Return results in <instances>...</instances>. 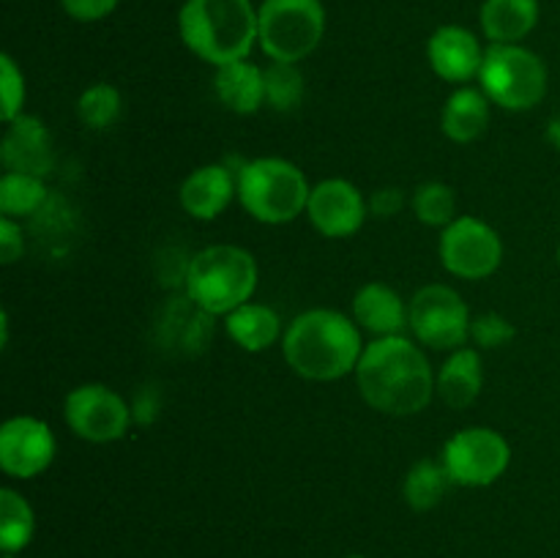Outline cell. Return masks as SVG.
<instances>
[{
	"instance_id": "9c48e42d",
	"label": "cell",
	"mask_w": 560,
	"mask_h": 558,
	"mask_svg": "<svg viewBox=\"0 0 560 558\" xmlns=\"http://www.w3.org/2000/svg\"><path fill=\"white\" fill-rule=\"evenodd\" d=\"M441 463L446 465L454 485L487 487L506 474L512 446L490 427H465L448 438Z\"/></svg>"
},
{
	"instance_id": "d6986e66",
	"label": "cell",
	"mask_w": 560,
	"mask_h": 558,
	"mask_svg": "<svg viewBox=\"0 0 560 558\" xmlns=\"http://www.w3.org/2000/svg\"><path fill=\"white\" fill-rule=\"evenodd\" d=\"M213 91L230 113L252 115L266 102V77L260 66L249 60H235V63L219 66L213 77Z\"/></svg>"
},
{
	"instance_id": "30bf717a",
	"label": "cell",
	"mask_w": 560,
	"mask_h": 558,
	"mask_svg": "<svg viewBox=\"0 0 560 558\" xmlns=\"http://www.w3.org/2000/svg\"><path fill=\"white\" fill-rule=\"evenodd\" d=\"M66 425L77 438L91 443H109L126 435L131 408L118 392L104 383H82L66 394Z\"/></svg>"
},
{
	"instance_id": "4316f807",
	"label": "cell",
	"mask_w": 560,
	"mask_h": 558,
	"mask_svg": "<svg viewBox=\"0 0 560 558\" xmlns=\"http://www.w3.org/2000/svg\"><path fill=\"white\" fill-rule=\"evenodd\" d=\"M120 113H124V98H120L118 88L109 82H96L77 98V115H80L82 126L93 131L113 129L120 120Z\"/></svg>"
},
{
	"instance_id": "7402d4cb",
	"label": "cell",
	"mask_w": 560,
	"mask_h": 558,
	"mask_svg": "<svg viewBox=\"0 0 560 558\" xmlns=\"http://www.w3.org/2000/svg\"><path fill=\"white\" fill-rule=\"evenodd\" d=\"M490 124V98L481 88H459L448 96L443 107L441 126L443 135L454 142L479 140Z\"/></svg>"
},
{
	"instance_id": "e0dca14e",
	"label": "cell",
	"mask_w": 560,
	"mask_h": 558,
	"mask_svg": "<svg viewBox=\"0 0 560 558\" xmlns=\"http://www.w3.org/2000/svg\"><path fill=\"white\" fill-rule=\"evenodd\" d=\"M235 195H238V181L224 164H202L180 184V206L200 222L217 219Z\"/></svg>"
},
{
	"instance_id": "5bb4252c",
	"label": "cell",
	"mask_w": 560,
	"mask_h": 558,
	"mask_svg": "<svg viewBox=\"0 0 560 558\" xmlns=\"http://www.w3.org/2000/svg\"><path fill=\"white\" fill-rule=\"evenodd\" d=\"M213 317L197 306L189 295H173L156 317L159 348L175 356H197L208 350L213 339Z\"/></svg>"
},
{
	"instance_id": "52a82bcc",
	"label": "cell",
	"mask_w": 560,
	"mask_h": 558,
	"mask_svg": "<svg viewBox=\"0 0 560 558\" xmlns=\"http://www.w3.org/2000/svg\"><path fill=\"white\" fill-rule=\"evenodd\" d=\"M479 82L492 104L512 113L534 109L547 93V66L520 44H492L485 49Z\"/></svg>"
},
{
	"instance_id": "cb8c5ba5",
	"label": "cell",
	"mask_w": 560,
	"mask_h": 558,
	"mask_svg": "<svg viewBox=\"0 0 560 558\" xmlns=\"http://www.w3.org/2000/svg\"><path fill=\"white\" fill-rule=\"evenodd\" d=\"M49 189L44 178L25 173H5L0 178V213L9 219L36 217L47 208Z\"/></svg>"
},
{
	"instance_id": "83f0119b",
	"label": "cell",
	"mask_w": 560,
	"mask_h": 558,
	"mask_svg": "<svg viewBox=\"0 0 560 558\" xmlns=\"http://www.w3.org/2000/svg\"><path fill=\"white\" fill-rule=\"evenodd\" d=\"M266 104L277 113H293L299 109V104L304 102L306 82L304 74L295 63H279V60H271L266 71Z\"/></svg>"
},
{
	"instance_id": "8992f818",
	"label": "cell",
	"mask_w": 560,
	"mask_h": 558,
	"mask_svg": "<svg viewBox=\"0 0 560 558\" xmlns=\"http://www.w3.org/2000/svg\"><path fill=\"white\" fill-rule=\"evenodd\" d=\"M326 33L320 0H262L257 9V44L279 63H299Z\"/></svg>"
},
{
	"instance_id": "74e56055",
	"label": "cell",
	"mask_w": 560,
	"mask_h": 558,
	"mask_svg": "<svg viewBox=\"0 0 560 558\" xmlns=\"http://www.w3.org/2000/svg\"><path fill=\"white\" fill-rule=\"evenodd\" d=\"M345 558H364V556H345Z\"/></svg>"
},
{
	"instance_id": "d4e9b609",
	"label": "cell",
	"mask_w": 560,
	"mask_h": 558,
	"mask_svg": "<svg viewBox=\"0 0 560 558\" xmlns=\"http://www.w3.org/2000/svg\"><path fill=\"white\" fill-rule=\"evenodd\" d=\"M448 485H452V476H448L446 465L435 463V460H419L405 476V503L413 512H430L443 501Z\"/></svg>"
},
{
	"instance_id": "f546056e",
	"label": "cell",
	"mask_w": 560,
	"mask_h": 558,
	"mask_svg": "<svg viewBox=\"0 0 560 558\" xmlns=\"http://www.w3.org/2000/svg\"><path fill=\"white\" fill-rule=\"evenodd\" d=\"M517 337V328L509 317L498 315V312H481L470 321V339L479 350H495L509 345Z\"/></svg>"
},
{
	"instance_id": "8fae6325",
	"label": "cell",
	"mask_w": 560,
	"mask_h": 558,
	"mask_svg": "<svg viewBox=\"0 0 560 558\" xmlns=\"http://www.w3.org/2000/svg\"><path fill=\"white\" fill-rule=\"evenodd\" d=\"M441 263L459 279H487L501 268L503 241L495 230L476 217H459L443 230Z\"/></svg>"
},
{
	"instance_id": "f35d334b",
	"label": "cell",
	"mask_w": 560,
	"mask_h": 558,
	"mask_svg": "<svg viewBox=\"0 0 560 558\" xmlns=\"http://www.w3.org/2000/svg\"><path fill=\"white\" fill-rule=\"evenodd\" d=\"M558 263H560V246H558Z\"/></svg>"
},
{
	"instance_id": "ac0fdd59",
	"label": "cell",
	"mask_w": 560,
	"mask_h": 558,
	"mask_svg": "<svg viewBox=\"0 0 560 558\" xmlns=\"http://www.w3.org/2000/svg\"><path fill=\"white\" fill-rule=\"evenodd\" d=\"M353 321L377 339L399 337L408 326V304L388 284L366 282L353 295Z\"/></svg>"
},
{
	"instance_id": "484cf974",
	"label": "cell",
	"mask_w": 560,
	"mask_h": 558,
	"mask_svg": "<svg viewBox=\"0 0 560 558\" xmlns=\"http://www.w3.org/2000/svg\"><path fill=\"white\" fill-rule=\"evenodd\" d=\"M36 531V514L31 503L11 487L0 490V550L20 553L31 545Z\"/></svg>"
},
{
	"instance_id": "1f68e13d",
	"label": "cell",
	"mask_w": 560,
	"mask_h": 558,
	"mask_svg": "<svg viewBox=\"0 0 560 558\" xmlns=\"http://www.w3.org/2000/svg\"><path fill=\"white\" fill-rule=\"evenodd\" d=\"M66 14L77 22H98L113 14L118 0H60Z\"/></svg>"
},
{
	"instance_id": "277c9868",
	"label": "cell",
	"mask_w": 560,
	"mask_h": 558,
	"mask_svg": "<svg viewBox=\"0 0 560 558\" xmlns=\"http://www.w3.org/2000/svg\"><path fill=\"white\" fill-rule=\"evenodd\" d=\"M257 290V263L252 252L233 244H213L191 255L184 293L211 315H230Z\"/></svg>"
},
{
	"instance_id": "836d02e7",
	"label": "cell",
	"mask_w": 560,
	"mask_h": 558,
	"mask_svg": "<svg viewBox=\"0 0 560 558\" xmlns=\"http://www.w3.org/2000/svg\"><path fill=\"white\" fill-rule=\"evenodd\" d=\"M25 252V239H22V228L16 224V219L0 217V263L11 266L16 263Z\"/></svg>"
},
{
	"instance_id": "4dcf8cb0",
	"label": "cell",
	"mask_w": 560,
	"mask_h": 558,
	"mask_svg": "<svg viewBox=\"0 0 560 558\" xmlns=\"http://www.w3.org/2000/svg\"><path fill=\"white\" fill-rule=\"evenodd\" d=\"M0 115L5 124L22 115V104H25V77H22L20 66L14 63L11 55H0Z\"/></svg>"
},
{
	"instance_id": "4fadbf2b",
	"label": "cell",
	"mask_w": 560,
	"mask_h": 558,
	"mask_svg": "<svg viewBox=\"0 0 560 558\" xmlns=\"http://www.w3.org/2000/svg\"><path fill=\"white\" fill-rule=\"evenodd\" d=\"M366 211H370V206H366L359 186L345 178H328L312 186L310 202H306L312 228L326 239H350V235L359 233Z\"/></svg>"
},
{
	"instance_id": "44dd1931",
	"label": "cell",
	"mask_w": 560,
	"mask_h": 558,
	"mask_svg": "<svg viewBox=\"0 0 560 558\" xmlns=\"http://www.w3.org/2000/svg\"><path fill=\"white\" fill-rule=\"evenodd\" d=\"M479 20L492 44H520L539 22V0H485Z\"/></svg>"
},
{
	"instance_id": "7c38bea8",
	"label": "cell",
	"mask_w": 560,
	"mask_h": 558,
	"mask_svg": "<svg viewBox=\"0 0 560 558\" xmlns=\"http://www.w3.org/2000/svg\"><path fill=\"white\" fill-rule=\"evenodd\" d=\"M58 443L47 421L14 416L0 427V468L11 479H33L52 465Z\"/></svg>"
},
{
	"instance_id": "6da1fadb",
	"label": "cell",
	"mask_w": 560,
	"mask_h": 558,
	"mask_svg": "<svg viewBox=\"0 0 560 558\" xmlns=\"http://www.w3.org/2000/svg\"><path fill=\"white\" fill-rule=\"evenodd\" d=\"M361 397L388 416H413L435 394V372L408 337H381L370 342L355 367Z\"/></svg>"
},
{
	"instance_id": "7a4b0ae2",
	"label": "cell",
	"mask_w": 560,
	"mask_h": 558,
	"mask_svg": "<svg viewBox=\"0 0 560 558\" xmlns=\"http://www.w3.org/2000/svg\"><path fill=\"white\" fill-rule=\"evenodd\" d=\"M284 361L306 381H339L359 367L364 342L355 321L337 310H310L293 317L282 337Z\"/></svg>"
},
{
	"instance_id": "5b68a950",
	"label": "cell",
	"mask_w": 560,
	"mask_h": 558,
	"mask_svg": "<svg viewBox=\"0 0 560 558\" xmlns=\"http://www.w3.org/2000/svg\"><path fill=\"white\" fill-rule=\"evenodd\" d=\"M238 200L252 219L262 224H284L306 211L312 186L288 159H252L235 170Z\"/></svg>"
},
{
	"instance_id": "9a60e30c",
	"label": "cell",
	"mask_w": 560,
	"mask_h": 558,
	"mask_svg": "<svg viewBox=\"0 0 560 558\" xmlns=\"http://www.w3.org/2000/svg\"><path fill=\"white\" fill-rule=\"evenodd\" d=\"M0 159H3L9 173L44 178L55 167L52 131L47 129L44 120L33 118V115H20L5 129L3 142H0Z\"/></svg>"
},
{
	"instance_id": "603a6c76",
	"label": "cell",
	"mask_w": 560,
	"mask_h": 558,
	"mask_svg": "<svg viewBox=\"0 0 560 558\" xmlns=\"http://www.w3.org/2000/svg\"><path fill=\"white\" fill-rule=\"evenodd\" d=\"M224 328H228V337L249 353L268 350L282 337V321L277 312L266 304H252V301L224 315Z\"/></svg>"
},
{
	"instance_id": "2e32d148",
	"label": "cell",
	"mask_w": 560,
	"mask_h": 558,
	"mask_svg": "<svg viewBox=\"0 0 560 558\" xmlns=\"http://www.w3.org/2000/svg\"><path fill=\"white\" fill-rule=\"evenodd\" d=\"M427 58H430L432 71L446 82H468L479 77L481 60V44L468 27L459 25H443L438 27L427 44Z\"/></svg>"
},
{
	"instance_id": "ba28073f",
	"label": "cell",
	"mask_w": 560,
	"mask_h": 558,
	"mask_svg": "<svg viewBox=\"0 0 560 558\" xmlns=\"http://www.w3.org/2000/svg\"><path fill=\"white\" fill-rule=\"evenodd\" d=\"M470 312L448 284H427L410 299L408 326L432 350H457L470 339Z\"/></svg>"
},
{
	"instance_id": "3957f363",
	"label": "cell",
	"mask_w": 560,
	"mask_h": 558,
	"mask_svg": "<svg viewBox=\"0 0 560 558\" xmlns=\"http://www.w3.org/2000/svg\"><path fill=\"white\" fill-rule=\"evenodd\" d=\"M178 31L189 53L211 66L246 60L257 44V9L252 0H186Z\"/></svg>"
},
{
	"instance_id": "d6a6232c",
	"label": "cell",
	"mask_w": 560,
	"mask_h": 558,
	"mask_svg": "<svg viewBox=\"0 0 560 558\" xmlns=\"http://www.w3.org/2000/svg\"><path fill=\"white\" fill-rule=\"evenodd\" d=\"M159 410H162V392H159V386H151V383H148V386H142L140 392L135 394L131 419H135L137 425L148 427L159 419Z\"/></svg>"
},
{
	"instance_id": "e575fe53",
	"label": "cell",
	"mask_w": 560,
	"mask_h": 558,
	"mask_svg": "<svg viewBox=\"0 0 560 558\" xmlns=\"http://www.w3.org/2000/svg\"><path fill=\"white\" fill-rule=\"evenodd\" d=\"M402 206H405V195H402V189H397V186L377 189L370 200V211L381 219L397 217V213L402 211Z\"/></svg>"
},
{
	"instance_id": "ffe728a7",
	"label": "cell",
	"mask_w": 560,
	"mask_h": 558,
	"mask_svg": "<svg viewBox=\"0 0 560 558\" xmlns=\"http://www.w3.org/2000/svg\"><path fill=\"white\" fill-rule=\"evenodd\" d=\"M481 353L476 348H457L438 372L435 388L443 403L454 410L474 405L481 394L485 370H481Z\"/></svg>"
},
{
	"instance_id": "f1b7e54d",
	"label": "cell",
	"mask_w": 560,
	"mask_h": 558,
	"mask_svg": "<svg viewBox=\"0 0 560 558\" xmlns=\"http://www.w3.org/2000/svg\"><path fill=\"white\" fill-rule=\"evenodd\" d=\"M413 213L419 222L430 224V228H448L457 213V197H454L452 186L441 184V181H430L421 184L413 195Z\"/></svg>"
},
{
	"instance_id": "d590c367",
	"label": "cell",
	"mask_w": 560,
	"mask_h": 558,
	"mask_svg": "<svg viewBox=\"0 0 560 558\" xmlns=\"http://www.w3.org/2000/svg\"><path fill=\"white\" fill-rule=\"evenodd\" d=\"M547 137H550L552 146H556L558 151H560V118L550 120V129H547Z\"/></svg>"
},
{
	"instance_id": "8d00e7d4",
	"label": "cell",
	"mask_w": 560,
	"mask_h": 558,
	"mask_svg": "<svg viewBox=\"0 0 560 558\" xmlns=\"http://www.w3.org/2000/svg\"><path fill=\"white\" fill-rule=\"evenodd\" d=\"M3 558H14V553H3Z\"/></svg>"
}]
</instances>
